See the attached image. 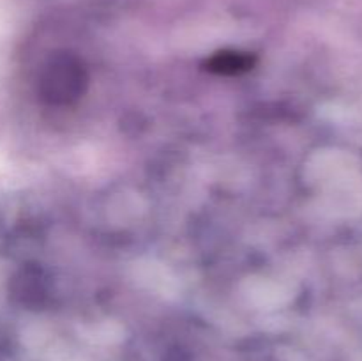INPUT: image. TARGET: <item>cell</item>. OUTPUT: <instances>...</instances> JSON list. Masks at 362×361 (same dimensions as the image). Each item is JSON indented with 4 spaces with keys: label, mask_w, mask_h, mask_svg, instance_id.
<instances>
[{
    "label": "cell",
    "mask_w": 362,
    "mask_h": 361,
    "mask_svg": "<svg viewBox=\"0 0 362 361\" xmlns=\"http://www.w3.org/2000/svg\"><path fill=\"white\" fill-rule=\"evenodd\" d=\"M85 85L83 67L69 57H57L46 64L42 94L52 103H69L81 96Z\"/></svg>",
    "instance_id": "6da1fadb"
},
{
    "label": "cell",
    "mask_w": 362,
    "mask_h": 361,
    "mask_svg": "<svg viewBox=\"0 0 362 361\" xmlns=\"http://www.w3.org/2000/svg\"><path fill=\"white\" fill-rule=\"evenodd\" d=\"M253 60L240 53H219L209 60V69L216 73H240V71L250 69Z\"/></svg>",
    "instance_id": "7a4b0ae2"
}]
</instances>
